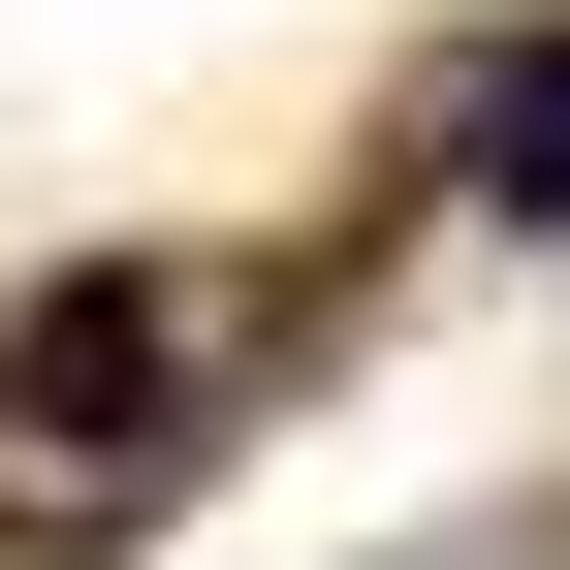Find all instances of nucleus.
Masks as SVG:
<instances>
[{"label": "nucleus", "mask_w": 570, "mask_h": 570, "mask_svg": "<svg viewBox=\"0 0 570 570\" xmlns=\"http://www.w3.org/2000/svg\"><path fill=\"white\" fill-rule=\"evenodd\" d=\"M127 412H159V317L63 285V317H32V444H127Z\"/></svg>", "instance_id": "1"}, {"label": "nucleus", "mask_w": 570, "mask_h": 570, "mask_svg": "<svg viewBox=\"0 0 570 570\" xmlns=\"http://www.w3.org/2000/svg\"><path fill=\"white\" fill-rule=\"evenodd\" d=\"M444 159H475V190H508V223H570V63H508V96H475V127H444Z\"/></svg>", "instance_id": "2"}]
</instances>
